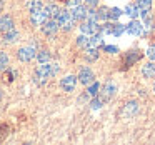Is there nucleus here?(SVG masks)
Returning a JSON list of instances; mask_svg holds the SVG:
<instances>
[{
	"label": "nucleus",
	"instance_id": "nucleus-7",
	"mask_svg": "<svg viewBox=\"0 0 155 145\" xmlns=\"http://www.w3.org/2000/svg\"><path fill=\"white\" fill-rule=\"evenodd\" d=\"M78 82L80 84H84V85H90L92 82H95V75H94V72H92V68H88V67H84V68H80V74H78Z\"/></svg>",
	"mask_w": 155,
	"mask_h": 145
},
{
	"label": "nucleus",
	"instance_id": "nucleus-1",
	"mask_svg": "<svg viewBox=\"0 0 155 145\" xmlns=\"http://www.w3.org/2000/svg\"><path fill=\"white\" fill-rule=\"evenodd\" d=\"M58 70H60L58 64H50V62H47V64H40V67L37 68L35 74H38L44 78H50V77H55V75L58 74Z\"/></svg>",
	"mask_w": 155,
	"mask_h": 145
},
{
	"label": "nucleus",
	"instance_id": "nucleus-11",
	"mask_svg": "<svg viewBox=\"0 0 155 145\" xmlns=\"http://www.w3.org/2000/svg\"><path fill=\"white\" fill-rule=\"evenodd\" d=\"M124 14L127 15L128 18H138L140 17V8H138V5L137 4H128L127 7H125V10H124Z\"/></svg>",
	"mask_w": 155,
	"mask_h": 145
},
{
	"label": "nucleus",
	"instance_id": "nucleus-9",
	"mask_svg": "<svg viewBox=\"0 0 155 145\" xmlns=\"http://www.w3.org/2000/svg\"><path fill=\"white\" fill-rule=\"evenodd\" d=\"M87 10L88 7H84V5H77V7H72V17H74V20H85L87 18Z\"/></svg>",
	"mask_w": 155,
	"mask_h": 145
},
{
	"label": "nucleus",
	"instance_id": "nucleus-12",
	"mask_svg": "<svg viewBox=\"0 0 155 145\" xmlns=\"http://www.w3.org/2000/svg\"><path fill=\"white\" fill-rule=\"evenodd\" d=\"M45 20H47V17H45L44 12H35V14H30V24L34 25V27H42Z\"/></svg>",
	"mask_w": 155,
	"mask_h": 145
},
{
	"label": "nucleus",
	"instance_id": "nucleus-27",
	"mask_svg": "<svg viewBox=\"0 0 155 145\" xmlns=\"http://www.w3.org/2000/svg\"><path fill=\"white\" fill-rule=\"evenodd\" d=\"M104 104H105V102L102 100L100 97H94V100L90 102V108H92V110H98V108L104 107Z\"/></svg>",
	"mask_w": 155,
	"mask_h": 145
},
{
	"label": "nucleus",
	"instance_id": "nucleus-31",
	"mask_svg": "<svg viewBox=\"0 0 155 145\" xmlns=\"http://www.w3.org/2000/svg\"><path fill=\"white\" fill-rule=\"evenodd\" d=\"M97 14H98V20H108V8L107 7L98 8Z\"/></svg>",
	"mask_w": 155,
	"mask_h": 145
},
{
	"label": "nucleus",
	"instance_id": "nucleus-6",
	"mask_svg": "<svg viewBox=\"0 0 155 145\" xmlns=\"http://www.w3.org/2000/svg\"><path fill=\"white\" fill-rule=\"evenodd\" d=\"M80 32L85 35H94V34H97V32H100V25H98V22L85 20L80 24Z\"/></svg>",
	"mask_w": 155,
	"mask_h": 145
},
{
	"label": "nucleus",
	"instance_id": "nucleus-5",
	"mask_svg": "<svg viewBox=\"0 0 155 145\" xmlns=\"http://www.w3.org/2000/svg\"><path fill=\"white\" fill-rule=\"evenodd\" d=\"M77 82H78V77L75 75H67L60 80V87L64 92H74L75 87H77Z\"/></svg>",
	"mask_w": 155,
	"mask_h": 145
},
{
	"label": "nucleus",
	"instance_id": "nucleus-33",
	"mask_svg": "<svg viewBox=\"0 0 155 145\" xmlns=\"http://www.w3.org/2000/svg\"><path fill=\"white\" fill-rule=\"evenodd\" d=\"M104 52H107V54H117V52H118V47H115V45H105V47H104Z\"/></svg>",
	"mask_w": 155,
	"mask_h": 145
},
{
	"label": "nucleus",
	"instance_id": "nucleus-18",
	"mask_svg": "<svg viewBox=\"0 0 155 145\" xmlns=\"http://www.w3.org/2000/svg\"><path fill=\"white\" fill-rule=\"evenodd\" d=\"M77 47H80V48H88L90 47V35H85V34H80L77 37Z\"/></svg>",
	"mask_w": 155,
	"mask_h": 145
},
{
	"label": "nucleus",
	"instance_id": "nucleus-30",
	"mask_svg": "<svg viewBox=\"0 0 155 145\" xmlns=\"http://www.w3.org/2000/svg\"><path fill=\"white\" fill-rule=\"evenodd\" d=\"M74 25H75V20H74V17H70L67 22H64V24L60 25V28H62V30H65V32H68V30L74 28Z\"/></svg>",
	"mask_w": 155,
	"mask_h": 145
},
{
	"label": "nucleus",
	"instance_id": "nucleus-23",
	"mask_svg": "<svg viewBox=\"0 0 155 145\" xmlns=\"http://www.w3.org/2000/svg\"><path fill=\"white\" fill-rule=\"evenodd\" d=\"M37 60H38V64H47V62H50V52L48 50H38L37 52Z\"/></svg>",
	"mask_w": 155,
	"mask_h": 145
},
{
	"label": "nucleus",
	"instance_id": "nucleus-19",
	"mask_svg": "<svg viewBox=\"0 0 155 145\" xmlns=\"http://www.w3.org/2000/svg\"><path fill=\"white\" fill-rule=\"evenodd\" d=\"M137 110H138V104H137V102H128V104H125L124 115H128V117H132L134 114H137Z\"/></svg>",
	"mask_w": 155,
	"mask_h": 145
},
{
	"label": "nucleus",
	"instance_id": "nucleus-34",
	"mask_svg": "<svg viewBox=\"0 0 155 145\" xmlns=\"http://www.w3.org/2000/svg\"><path fill=\"white\" fill-rule=\"evenodd\" d=\"M85 4V7H97L98 5V0H82Z\"/></svg>",
	"mask_w": 155,
	"mask_h": 145
},
{
	"label": "nucleus",
	"instance_id": "nucleus-36",
	"mask_svg": "<svg viewBox=\"0 0 155 145\" xmlns=\"http://www.w3.org/2000/svg\"><path fill=\"white\" fill-rule=\"evenodd\" d=\"M4 4H5V0H0V12H2V8H4Z\"/></svg>",
	"mask_w": 155,
	"mask_h": 145
},
{
	"label": "nucleus",
	"instance_id": "nucleus-16",
	"mask_svg": "<svg viewBox=\"0 0 155 145\" xmlns=\"http://www.w3.org/2000/svg\"><path fill=\"white\" fill-rule=\"evenodd\" d=\"M18 40V32L15 30V28H12V30L5 32L4 34V44H14V42Z\"/></svg>",
	"mask_w": 155,
	"mask_h": 145
},
{
	"label": "nucleus",
	"instance_id": "nucleus-25",
	"mask_svg": "<svg viewBox=\"0 0 155 145\" xmlns=\"http://www.w3.org/2000/svg\"><path fill=\"white\" fill-rule=\"evenodd\" d=\"M125 34V25L124 24H115L114 22V30H112V35L114 37H120V35H124Z\"/></svg>",
	"mask_w": 155,
	"mask_h": 145
},
{
	"label": "nucleus",
	"instance_id": "nucleus-14",
	"mask_svg": "<svg viewBox=\"0 0 155 145\" xmlns=\"http://www.w3.org/2000/svg\"><path fill=\"white\" fill-rule=\"evenodd\" d=\"M72 17V14H70V12H68L67 10V8H58V12H57V15H55V20H57V24L58 25H62V24H64V22H67L68 20V18H70Z\"/></svg>",
	"mask_w": 155,
	"mask_h": 145
},
{
	"label": "nucleus",
	"instance_id": "nucleus-37",
	"mask_svg": "<svg viewBox=\"0 0 155 145\" xmlns=\"http://www.w3.org/2000/svg\"><path fill=\"white\" fill-rule=\"evenodd\" d=\"M0 98H2V90H0Z\"/></svg>",
	"mask_w": 155,
	"mask_h": 145
},
{
	"label": "nucleus",
	"instance_id": "nucleus-35",
	"mask_svg": "<svg viewBox=\"0 0 155 145\" xmlns=\"http://www.w3.org/2000/svg\"><path fill=\"white\" fill-rule=\"evenodd\" d=\"M82 4V0H67V5L68 7H77V5H80Z\"/></svg>",
	"mask_w": 155,
	"mask_h": 145
},
{
	"label": "nucleus",
	"instance_id": "nucleus-21",
	"mask_svg": "<svg viewBox=\"0 0 155 145\" xmlns=\"http://www.w3.org/2000/svg\"><path fill=\"white\" fill-rule=\"evenodd\" d=\"M124 15V12L120 10L118 7H112V8H108V20H112V22H117L118 18Z\"/></svg>",
	"mask_w": 155,
	"mask_h": 145
},
{
	"label": "nucleus",
	"instance_id": "nucleus-26",
	"mask_svg": "<svg viewBox=\"0 0 155 145\" xmlns=\"http://www.w3.org/2000/svg\"><path fill=\"white\" fill-rule=\"evenodd\" d=\"M87 20H90V22H100V20H98V14H97V10H95L94 7H88V10H87Z\"/></svg>",
	"mask_w": 155,
	"mask_h": 145
},
{
	"label": "nucleus",
	"instance_id": "nucleus-10",
	"mask_svg": "<svg viewBox=\"0 0 155 145\" xmlns=\"http://www.w3.org/2000/svg\"><path fill=\"white\" fill-rule=\"evenodd\" d=\"M12 28H15L14 27V18L10 17V15H2L0 17V32H8V30H12Z\"/></svg>",
	"mask_w": 155,
	"mask_h": 145
},
{
	"label": "nucleus",
	"instance_id": "nucleus-28",
	"mask_svg": "<svg viewBox=\"0 0 155 145\" xmlns=\"http://www.w3.org/2000/svg\"><path fill=\"white\" fill-rule=\"evenodd\" d=\"M8 67V55L5 52H0V72Z\"/></svg>",
	"mask_w": 155,
	"mask_h": 145
},
{
	"label": "nucleus",
	"instance_id": "nucleus-4",
	"mask_svg": "<svg viewBox=\"0 0 155 145\" xmlns=\"http://www.w3.org/2000/svg\"><path fill=\"white\" fill-rule=\"evenodd\" d=\"M58 28H60V25L57 24L55 18H47V20L44 22V25H42V32H44L45 35H48V37H54Z\"/></svg>",
	"mask_w": 155,
	"mask_h": 145
},
{
	"label": "nucleus",
	"instance_id": "nucleus-38",
	"mask_svg": "<svg viewBox=\"0 0 155 145\" xmlns=\"http://www.w3.org/2000/svg\"><path fill=\"white\" fill-rule=\"evenodd\" d=\"M153 92H155V84H153Z\"/></svg>",
	"mask_w": 155,
	"mask_h": 145
},
{
	"label": "nucleus",
	"instance_id": "nucleus-32",
	"mask_svg": "<svg viewBox=\"0 0 155 145\" xmlns=\"http://www.w3.org/2000/svg\"><path fill=\"white\" fill-rule=\"evenodd\" d=\"M147 57L150 58L152 62L155 60V45H150V47L147 48Z\"/></svg>",
	"mask_w": 155,
	"mask_h": 145
},
{
	"label": "nucleus",
	"instance_id": "nucleus-20",
	"mask_svg": "<svg viewBox=\"0 0 155 145\" xmlns=\"http://www.w3.org/2000/svg\"><path fill=\"white\" fill-rule=\"evenodd\" d=\"M98 45H104V34L102 32L90 35V47H98Z\"/></svg>",
	"mask_w": 155,
	"mask_h": 145
},
{
	"label": "nucleus",
	"instance_id": "nucleus-3",
	"mask_svg": "<svg viewBox=\"0 0 155 145\" xmlns=\"http://www.w3.org/2000/svg\"><path fill=\"white\" fill-rule=\"evenodd\" d=\"M125 34L135 35V37L143 35V24H142L140 20H137V18H134V20H130L127 25H125Z\"/></svg>",
	"mask_w": 155,
	"mask_h": 145
},
{
	"label": "nucleus",
	"instance_id": "nucleus-13",
	"mask_svg": "<svg viewBox=\"0 0 155 145\" xmlns=\"http://www.w3.org/2000/svg\"><path fill=\"white\" fill-rule=\"evenodd\" d=\"M142 75L145 78H155V64L153 62H148L142 67Z\"/></svg>",
	"mask_w": 155,
	"mask_h": 145
},
{
	"label": "nucleus",
	"instance_id": "nucleus-17",
	"mask_svg": "<svg viewBox=\"0 0 155 145\" xmlns=\"http://www.w3.org/2000/svg\"><path fill=\"white\" fill-rule=\"evenodd\" d=\"M42 12L45 14L47 18H54L55 15H57V12H58V7L55 4H48V5H45V7L42 8Z\"/></svg>",
	"mask_w": 155,
	"mask_h": 145
},
{
	"label": "nucleus",
	"instance_id": "nucleus-2",
	"mask_svg": "<svg viewBox=\"0 0 155 145\" xmlns=\"http://www.w3.org/2000/svg\"><path fill=\"white\" fill-rule=\"evenodd\" d=\"M35 57H37V50H35L34 45L22 47V48H18V52H17V58L20 62H30V60H34Z\"/></svg>",
	"mask_w": 155,
	"mask_h": 145
},
{
	"label": "nucleus",
	"instance_id": "nucleus-15",
	"mask_svg": "<svg viewBox=\"0 0 155 145\" xmlns=\"http://www.w3.org/2000/svg\"><path fill=\"white\" fill-rule=\"evenodd\" d=\"M98 48L97 47H88V48H85V60H88V62H95L98 58Z\"/></svg>",
	"mask_w": 155,
	"mask_h": 145
},
{
	"label": "nucleus",
	"instance_id": "nucleus-8",
	"mask_svg": "<svg viewBox=\"0 0 155 145\" xmlns=\"http://www.w3.org/2000/svg\"><path fill=\"white\" fill-rule=\"evenodd\" d=\"M115 92H117V87H115L114 84H107V85H104V87L100 88L98 97H100L104 102H107V100H110V98L115 95Z\"/></svg>",
	"mask_w": 155,
	"mask_h": 145
},
{
	"label": "nucleus",
	"instance_id": "nucleus-22",
	"mask_svg": "<svg viewBox=\"0 0 155 145\" xmlns=\"http://www.w3.org/2000/svg\"><path fill=\"white\" fill-rule=\"evenodd\" d=\"M44 5H42V0H30L28 2V10L30 14H35V12H42Z\"/></svg>",
	"mask_w": 155,
	"mask_h": 145
},
{
	"label": "nucleus",
	"instance_id": "nucleus-29",
	"mask_svg": "<svg viewBox=\"0 0 155 145\" xmlns=\"http://www.w3.org/2000/svg\"><path fill=\"white\" fill-rule=\"evenodd\" d=\"M137 5L140 10H150L152 7V0H137Z\"/></svg>",
	"mask_w": 155,
	"mask_h": 145
},
{
	"label": "nucleus",
	"instance_id": "nucleus-24",
	"mask_svg": "<svg viewBox=\"0 0 155 145\" xmlns=\"http://www.w3.org/2000/svg\"><path fill=\"white\" fill-rule=\"evenodd\" d=\"M98 92H100V84H98V82H92V84L88 85V88H87V95H90V97H97Z\"/></svg>",
	"mask_w": 155,
	"mask_h": 145
}]
</instances>
